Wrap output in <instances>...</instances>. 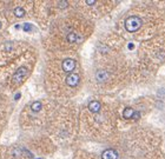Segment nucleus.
<instances>
[{"mask_svg": "<svg viewBox=\"0 0 165 159\" xmlns=\"http://www.w3.org/2000/svg\"><path fill=\"white\" fill-rule=\"evenodd\" d=\"M31 109L33 112H38L41 110V103L40 101H34L32 105H31Z\"/></svg>", "mask_w": 165, "mask_h": 159, "instance_id": "obj_9", "label": "nucleus"}, {"mask_svg": "<svg viewBox=\"0 0 165 159\" xmlns=\"http://www.w3.org/2000/svg\"><path fill=\"white\" fill-rule=\"evenodd\" d=\"M76 65L77 63L73 60V59H65L63 61V64H62V67H63V71L66 73H71L72 71L76 68Z\"/></svg>", "mask_w": 165, "mask_h": 159, "instance_id": "obj_3", "label": "nucleus"}, {"mask_svg": "<svg viewBox=\"0 0 165 159\" xmlns=\"http://www.w3.org/2000/svg\"><path fill=\"white\" fill-rule=\"evenodd\" d=\"M86 4H87V5H94V1H93V0H87Z\"/></svg>", "mask_w": 165, "mask_h": 159, "instance_id": "obj_14", "label": "nucleus"}, {"mask_svg": "<svg viewBox=\"0 0 165 159\" xmlns=\"http://www.w3.org/2000/svg\"><path fill=\"white\" fill-rule=\"evenodd\" d=\"M14 14L17 15V17H24L25 15V11H24V8H21V7H17L15 10H14Z\"/></svg>", "mask_w": 165, "mask_h": 159, "instance_id": "obj_10", "label": "nucleus"}, {"mask_svg": "<svg viewBox=\"0 0 165 159\" xmlns=\"http://www.w3.org/2000/svg\"><path fill=\"white\" fill-rule=\"evenodd\" d=\"M30 27H31V26H30L28 24H24V28H25V31H28Z\"/></svg>", "mask_w": 165, "mask_h": 159, "instance_id": "obj_13", "label": "nucleus"}, {"mask_svg": "<svg viewBox=\"0 0 165 159\" xmlns=\"http://www.w3.org/2000/svg\"><path fill=\"white\" fill-rule=\"evenodd\" d=\"M66 6H67L66 1H63V3H60V4H59V7H62V8H64V7H66Z\"/></svg>", "mask_w": 165, "mask_h": 159, "instance_id": "obj_12", "label": "nucleus"}, {"mask_svg": "<svg viewBox=\"0 0 165 159\" xmlns=\"http://www.w3.org/2000/svg\"><path fill=\"white\" fill-rule=\"evenodd\" d=\"M107 77H109L107 72H106V71H104V70H100V71H98V72L95 73V79H97L98 81H100V83L104 81V80H106Z\"/></svg>", "mask_w": 165, "mask_h": 159, "instance_id": "obj_7", "label": "nucleus"}, {"mask_svg": "<svg viewBox=\"0 0 165 159\" xmlns=\"http://www.w3.org/2000/svg\"><path fill=\"white\" fill-rule=\"evenodd\" d=\"M27 74H28V70H27V67H25V66L19 67L18 70L15 71V73L13 74V77H12V83H13L14 85L20 84V83L24 80V79L27 77Z\"/></svg>", "mask_w": 165, "mask_h": 159, "instance_id": "obj_2", "label": "nucleus"}, {"mask_svg": "<svg viewBox=\"0 0 165 159\" xmlns=\"http://www.w3.org/2000/svg\"><path fill=\"white\" fill-rule=\"evenodd\" d=\"M142 27V18L138 15H131L125 20V30L129 32H137Z\"/></svg>", "mask_w": 165, "mask_h": 159, "instance_id": "obj_1", "label": "nucleus"}, {"mask_svg": "<svg viewBox=\"0 0 165 159\" xmlns=\"http://www.w3.org/2000/svg\"><path fill=\"white\" fill-rule=\"evenodd\" d=\"M66 39L68 42H74L77 40V35H76V33H70V34H67Z\"/></svg>", "mask_w": 165, "mask_h": 159, "instance_id": "obj_11", "label": "nucleus"}, {"mask_svg": "<svg viewBox=\"0 0 165 159\" xmlns=\"http://www.w3.org/2000/svg\"><path fill=\"white\" fill-rule=\"evenodd\" d=\"M100 109H101V105H100V103L97 101V100H93V101H91V103L89 104V110H90L91 112H93V113H98V112L100 111Z\"/></svg>", "mask_w": 165, "mask_h": 159, "instance_id": "obj_6", "label": "nucleus"}, {"mask_svg": "<svg viewBox=\"0 0 165 159\" xmlns=\"http://www.w3.org/2000/svg\"><path fill=\"white\" fill-rule=\"evenodd\" d=\"M0 27H1V23H0Z\"/></svg>", "mask_w": 165, "mask_h": 159, "instance_id": "obj_15", "label": "nucleus"}, {"mask_svg": "<svg viewBox=\"0 0 165 159\" xmlns=\"http://www.w3.org/2000/svg\"><path fill=\"white\" fill-rule=\"evenodd\" d=\"M101 159H118V152L113 148H107L101 153Z\"/></svg>", "mask_w": 165, "mask_h": 159, "instance_id": "obj_5", "label": "nucleus"}, {"mask_svg": "<svg viewBox=\"0 0 165 159\" xmlns=\"http://www.w3.org/2000/svg\"><path fill=\"white\" fill-rule=\"evenodd\" d=\"M79 81H80V78H79V76L78 74H76V73H71L70 76H67V78H66V85L67 86H71V87H74V86H77L78 84H79Z\"/></svg>", "mask_w": 165, "mask_h": 159, "instance_id": "obj_4", "label": "nucleus"}, {"mask_svg": "<svg viewBox=\"0 0 165 159\" xmlns=\"http://www.w3.org/2000/svg\"><path fill=\"white\" fill-rule=\"evenodd\" d=\"M133 113H135V111L131 107H125L124 112H123V116H124V118L129 119V118H132L133 117Z\"/></svg>", "mask_w": 165, "mask_h": 159, "instance_id": "obj_8", "label": "nucleus"}]
</instances>
